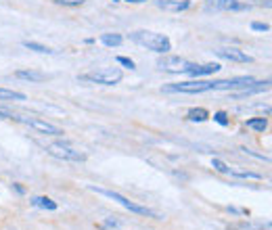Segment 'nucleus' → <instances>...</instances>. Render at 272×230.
<instances>
[{"mask_svg": "<svg viewBox=\"0 0 272 230\" xmlns=\"http://www.w3.org/2000/svg\"><path fill=\"white\" fill-rule=\"evenodd\" d=\"M130 40L145 46L147 51H153L157 54H168L172 51V42L166 34H157V31H149V29H141V31H134L130 34Z\"/></svg>", "mask_w": 272, "mask_h": 230, "instance_id": "f257e3e1", "label": "nucleus"}, {"mask_svg": "<svg viewBox=\"0 0 272 230\" xmlns=\"http://www.w3.org/2000/svg\"><path fill=\"white\" fill-rule=\"evenodd\" d=\"M46 153L54 159H61V161H75V163H82L86 161V155L82 151H77L69 145H63V142H54V145H49L46 147Z\"/></svg>", "mask_w": 272, "mask_h": 230, "instance_id": "20e7f679", "label": "nucleus"}, {"mask_svg": "<svg viewBox=\"0 0 272 230\" xmlns=\"http://www.w3.org/2000/svg\"><path fill=\"white\" fill-rule=\"evenodd\" d=\"M270 90V80H255L253 84L245 86V88H241L239 92H232L230 97L232 99H245V97H251V94H260V92H266Z\"/></svg>", "mask_w": 272, "mask_h": 230, "instance_id": "1a4fd4ad", "label": "nucleus"}, {"mask_svg": "<svg viewBox=\"0 0 272 230\" xmlns=\"http://www.w3.org/2000/svg\"><path fill=\"white\" fill-rule=\"evenodd\" d=\"M115 61H118L120 65H124V67H128V69H136V65H134V61H132V59H128V57H118V59H115Z\"/></svg>", "mask_w": 272, "mask_h": 230, "instance_id": "a878e982", "label": "nucleus"}, {"mask_svg": "<svg viewBox=\"0 0 272 230\" xmlns=\"http://www.w3.org/2000/svg\"><path fill=\"white\" fill-rule=\"evenodd\" d=\"M0 120H13V111H9L6 107H0Z\"/></svg>", "mask_w": 272, "mask_h": 230, "instance_id": "cd10ccee", "label": "nucleus"}, {"mask_svg": "<svg viewBox=\"0 0 272 230\" xmlns=\"http://www.w3.org/2000/svg\"><path fill=\"white\" fill-rule=\"evenodd\" d=\"M27 97L23 92L9 90V88H0V101H25Z\"/></svg>", "mask_w": 272, "mask_h": 230, "instance_id": "6ab92c4d", "label": "nucleus"}, {"mask_svg": "<svg viewBox=\"0 0 272 230\" xmlns=\"http://www.w3.org/2000/svg\"><path fill=\"white\" fill-rule=\"evenodd\" d=\"M113 2H120V0H113Z\"/></svg>", "mask_w": 272, "mask_h": 230, "instance_id": "7c9ffc66", "label": "nucleus"}, {"mask_svg": "<svg viewBox=\"0 0 272 230\" xmlns=\"http://www.w3.org/2000/svg\"><path fill=\"white\" fill-rule=\"evenodd\" d=\"M186 120L189 122H207L209 120V111L203 109V107H195V109H191L189 113H186Z\"/></svg>", "mask_w": 272, "mask_h": 230, "instance_id": "2eb2a0df", "label": "nucleus"}, {"mask_svg": "<svg viewBox=\"0 0 272 230\" xmlns=\"http://www.w3.org/2000/svg\"><path fill=\"white\" fill-rule=\"evenodd\" d=\"M54 4H63V6H82L86 0H52Z\"/></svg>", "mask_w": 272, "mask_h": 230, "instance_id": "393cba45", "label": "nucleus"}, {"mask_svg": "<svg viewBox=\"0 0 272 230\" xmlns=\"http://www.w3.org/2000/svg\"><path fill=\"white\" fill-rule=\"evenodd\" d=\"M100 42H103L107 49H115L124 42V36L122 34H100Z\"/></svg>", "mask_w": 272, "mask_h": 230, "instance_id": "f3484780", "label": "nucleus"}, {"mask_svg": "<svg viewBox=\"0 0 272 230\" xmlns=\"http://www.w3.org/2000/svg\"><path fill=\"white\" fill-rule=\"evenodd\" d=\"M230 176L235 178H247V180H262V174L258 172H249V170H239V168H230L228 170Z\"/></svg>", "mask_w": 272, "mask_h": 230, "instance_id": "a211bd4d", "label": "nucleus"}, {"mask_svg": "<svg viewBox=\"0 0 272 230\" xmlns=\"http://www.w3.org/2000/svg\"><path fill=\"white\" fill-rule=\"evenodd\" d=\"M13 120L19 122V124H25L29 128L38 130L40 134H46V136H63V130L59 128V126H54L50 122H44L40 117H23V115H15L13 113Z\"/></svg>", "mask_w": 272, "mask_h": 230, "instance_id": "423d86ee", "label": "nucleus"}, {"mask_svg": "<svg viewBox=\"0 0 272 230\" xmlns=\"http://www.w3.org/2000/svg\"><path fill=\"white\" fill-rule=\"evenodd\" d=\"M126 2H132V4H141V2H147V0H126Z\"/></svg>", "mask_w": 272, "mask_h": 230, "instance_id": "c756f323", "label": "nucleus"}, {"mask_svg": "<svg viewBox=\"0 0 272 230\" xmlns=\"http://www.w3.org/2000/svg\"><path fill=\"white\" fill-rule=\"evenodd\" d=\"M214 82L207 80H191V82H178V84H168L163 86V92H182V94H201L212 90Z\"/></svg>", "mask_w": 272, "mask_h": 230, "instance_id": "39448f33", "label": "nucleus"}, {"mask_svg": "<svg viewBox=\"0 0 272 230\" xmlns=\"http://www.w3.org/2000/svg\"><path fill=\"white\" fill-rule=\"evenodd\" d=\"M88 188L92 190V193H97V195H103V197H109V199L118 201L122 207L130 209L132 213H138V216H147V218H153V220H161V213L153 211V209H149V207H145V205H138V203H134V201H130V199H126L124 195L115 193V190H105V188H97V186H88Z\"/></svg>", "mask_w": 272, "mask_h": 230, "instance_id": "f03ea898", "label": "nucleus"}, {"mask_svg": "<svg viewBox=\"0 0 272 230\" xmlns=\"http://www.w3.org/2000/svg\"><path fill=\"white\" fill-rule=\"evenodd\" d=\"M157 67L161 71H170V74H186L191 67V61H186L182 57H172V54H163L157 61Z\"/></svg>", "mask_w": 272, "mask_h": 230, "instance_id": "0eeeda50", "label": "nucleus"}, {"mask_svg": "<svg viewBox=\"0 0 272 230\" xmlns=\"http://www.w3.org/2000/svg\"><path fill=\"white\" fill-rule=\"evenodd\" d=\"M17 80H25V82H46L49 76L42 74V71H34V69H19L13 74Z\"/></svg>", "mask_w": 272, "mask_h": 230, "instance_id": "ddd939ff", "label": "nucleus"}, {"mask_svg": "<svg viewBox=\"0 0 272 230\" xmlns=\"http://www.w3.org/2000/svg\"><path fill=\"white\" fill-rule=\"evenodd\" d=\"M245 126L249 130H253V132H266L268 120H266V117H249V120L245 122Z\"/></svg>", "mask_w": 272, "mask_h": 230, "instance_id": "dca6fc26", "label": "nucleus"}, {"mask_svg": "<svg viewBox=\"0 0 272 230\" xmlns=\"http://www.w3.org/2000/svg\"><path fill=\"white\" fill-rule=\"evenodd\" d=\"M212 168L216 170V172H220V174H228V165L226 163H224L222 159H218V157H214V159H212Z\"/></svg>", "mask_w": 272, "mask_h": 230, "instance_id": "5701e85b", "label": "nucleus"}, {"mask_svg": "<svg viewBox=\"0 0 272 230\" xmlns=\"http://www.w3.org/2000/svg\"><path fill=\"white\" fill-rule=\"evenodd\" d=\"M155 4H157V9L170 11V13H182L193 6L191 0H155Z\"/></svg>", "mask_w": 272, "mask_h": 230, "instance_id": "9b49d317", "label": "nucleus"}, {"mask_svg": "<svg viewBox=\"0 0 272 230\" xmlns=\"http://www.w3.org/2000/svg\"><path fill=\"white\" fill-rule=\"evenodd\" d=\"M214 122L220 124V126H228L230 124L228 113H226V111H216V113H214Z\"/></svg>", "mask_w": 272, "mask_h": 230, "instance_id": "4be33fe9", "label": "nucleus"}, {"mask_svg": "<svg viewBox=\"0 0 272 230\" xmlns=\"http://www.w3.org/2000/svg\"><path fill=\"white\" fill-rule=\"evenodd\" d=\"M251 29L253 31H268L270 26H268V23H262V21H253L251 23Z\"/></svg>", "mask_w": 272, "mask_h": 230, "instance_id": "bb28decb", "label": "nucleus"}, {"mask_svg": "<svg viewBox=\"0 0 272 230\" xmlns=\"http://www.w3.org/2000/svg\"><path fill=\"white\" fill-rule=\"evenodd\" d=\"M38 209H46V211H54L57 209V203H54L50 197H32V201H29Z\"/></svg>", "mask_w": 272, "mask_h": 230, "instance_id": "4468645a", "label": "nucleus"}, {"mask_svg": "<svg viewBox=\"0 0 272 230\" xmlns=\"http://www.w3.org/2000/svg\"><path fill=\"white\" fill-rule=\"evenodd\" d=\"M216 54L220 59H226V61H232V63H251L253 61L251 54H247V52L239 51V49H218Z\"/></svg>", "mask_w": 272, "mask_h": 230, "instance_id": "9d476101", "label": "nucleus"}, {"mask_svg": "<svg viewBox=\"0 0 272 230\" xmlns=\"http://www.w3.org/2000/svg\"><path fill=\"white\" fill-rule=\"evenodd\" d=\"M205 9L207 11H232V13H241V11H249L251 4L249 2H241V0H205Z\"/></svg>", "mask_w": 272, "mask_h": 230, "instance_id": "6e6552de", "label": "nucleus"}, {"mask_svg": "<svg viewBox=\"0 0 272 230\" xmlns=\"http://www.w3.org/2000/svg\"><path fill=\"white\" fill-rule=\"evenodd\" d=\"M241 230H270V224H241Z\"/></svg>", "mask_w": 272, "mask_h": 230, "instance_id": "b1692460", "label": "nucleus"}, {"mask_svg": "<svg viewBox=\"0 0 272 230\" xmlns=\"http://www.w3.org/2000/svg\"><path fill=\"white\" fill-rule=\"evenodd\" d=\"M220 63H203V65H197V63H191V67L186 74L193 77H203V76H212L216 71H220Z\"/></svg>", "mask_w": 272, "mask_h": 230, "instance_id": "f8f14e48", "label": "nucleus"}, {"mask_svg": "<svg viewBox=\"0 0 272 230\" xmlns=\"http://www.w3.org/2000/svg\"><path fill=\"white\" fill-rule=\"evenodd\" d=\"M23 46H25L27 51H34V52H40V54H54V52H57V51H52V49H49V46H44L40 42H29V40H25V42H23Z\"/></svg>", "mask_w": 272, "mask_h": 230, "instance_id": "aec40b11", "label": "nucleus"}, {"mask_svg": "<svg viewBox=\"0 0 272 230\" xmlns=\"http://www.w3.org/2000/svg\"><path fill=\"white\" fill-rule=\"evenodd\" d=\"M122 69L120 67H100L97 71H90V74L80 76V80L90 82V84H103V86H115L122 82Z\"/></svg>", "mask_w": 272, "mask_h": 230, "instance_id": "7ed1b4c3", "label": "nucleus"}, {"mask_svg": "<svg viewBox=\"0 0 272 230\" xmlns=\"http://www.w3.org/2000/svg\"><path fill=\"white\" fill-rule=\"evenodd\" d=\"M13 188H15V190H17V193H19V195H23V193H25V188H23L21 184H17V182H15V184H13Z\"/></svg>", "mask_w": 272, "mask_h": 230, "instance_id": "c85d7f7f", "label": "nucleus"}, {"mask_svg": "<svg viewBox=\"0 0 272 230\" xmlns=\"http://www.w3.org/2000/svg\"><path fill=\"white\" fill-rule=\"evenodd\" d=\"M239 151H243L245 155H249V157H255V159H260V161H266V163H270V157H268V155H264V153H255V151L247 149V147H241Z\"/></svg>", "mask_w": 272, "mask_h": 230, "instance_id": "412c9836", "label": "nucleus"}]
</instances>
